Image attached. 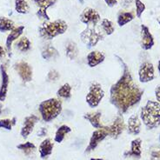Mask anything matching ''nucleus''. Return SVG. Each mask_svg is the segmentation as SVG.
Returning a JSON list of instances; mask_svg holds the SVG:
<instances>
[{
  "label": "nucleus",
  "instance_id": "nucleus-35",
  "mask_svg": "<svg viewBox=\"0 0 160 160\" xmlns=\"http://www.w3.org/2000/svg\"><path fill=\"white\" fill-rule=\"evenodd\" d=\"M37 16L40 19L45 20V21H49L50 20V18L46 12V10H43V9H39L37 12Z\"/></svg>",
  "mask_w": 160,
  "mask_h": 160
},
{
  "label": "nucleus",
  "instance_id": "nucleus-17",
  "mask_svg": "<svg viewBox=\"0 0 160 160\" xmlns=\"http://www.w3.org/2000/svg\"><path fill=\"white\" fill-rule=\"evenodd\" d=\"M102 112L100 110L97 111H93V112H88L86 114L84 115V119L90 122V124L96 129H100L103 127V125L101 124L100 122V118H101Z\"/></svg>",
  "mask_w": 160,
  "mask_h": 160
},
{
  "label": "nucleus",
  "instance_id": "nucleus-39",
  "mask_svg": "<svg viewBox=\"0 0 160 160\" xmlns=\"http://www.w3.org/2000/svg\"><path fill=\"white\" fill-rule=\"evenodd\" d=\"M152 157H153V159H160V150L152 152Z\"/></svg>",
  "mask_w": 160,
  "mask_h": 160
},
{
  "label": "nucleus",
  "instance_id": "nucleus-26",
  "mask_svg": "<svg viewBox=\"0 0 160 160\" xmlns=\"http://www.w3.org/2000/svg\"><path fill=\"white\" fill-rule=\"evenodd\" d=\"M58 97L64 99H70L71 98V86L69 84H63L57 91Z\"/></svg>",
  "mask_w": 160,
  "mask_h": 160
},
{
  "label": "nucleus",
  "instance_id": "nucleus-22",
  "mask_svg": "<svg viewBox=\"0 0 160 160\" xmlns=\"http://www.w3.org/2000/svg\"><path fill=\"white\" fill-rule=\"evenodd\" d=\"M141 144H142V141L140 139H136L132 140L131 145H130V150L129 152L125 153V155L140 158L141 151H142L141 150Z\"/></svg>",
  "mask_w": 160,
  "mask_h": 160
},
{
  "label": "nucleus",
  "instance_id": "nucleus-3",
  "mask_svg": "<svg viewBox=\"0 0 160 160\" xmlns=\"http://www.w3.org/2000/svg\"><path fill=\"white\" fill-rule=\"evenodd\" d=\"M68 29V25L65 21L58 19L44 23L39 27V33L40 37L47 40L53 39L54 38L64 34Z\"/></svg>",
  "mask_w": 160,
  "mask_h": 160
},
{
  "label": "nucleus",
  "instance_id": "nucleus-7",
  "mask_svg": "<svg viewBox=\"0 0 160 160\" xmlns=\"http://www.w3.org/2000/svg\"><path fill=\"white\" fill-rule=\"evenodd\" d=\"M109 134H108V130L106 129V127L103 126L102 128L95 130L92 133V136L90 138L89 145L87 146V148L85 150V152H90L91 150H95L100 142L104 139Z\"/></svg>",
  "mask_w": 160,
  "mask_h": 160
},
{
  "label": "nucleus",
  "instance_id": "nucleus-40",
  "mask_svg": "<svg viewBox=\"0 0 160 160\" xmlns=\"http://www.w3.org/2000/svg\"><path fill=\"white\" fill-rule=\"evenodd\" d=\"M4 54H5V52H4V48L0 45V59L4 56Z\"/></svg>",
  "mask_w": 160,
  "mask_h": 160
},
{
  "label": "nucleus",
  "instance_id": "nucleus-20",
  "mask_svg": "<svg viewBox=\"0 0 160 160\" xmlns=\"http://www.w3.org/2000/svg\"><path fill=\"white\" fill-rule=\"evenodd\" d=\"M24 30V26L21 25V26H19L18 28H15L14 30H12L10 31V33L8 35V37L6 39V44H5L8 51H10V48H11L12 43L16 39H18L20 36L22 35Z\"/></svg>",
  "mask_w": 160,
  "mask_h": 160
},
{
  "label": "nucleus",
  "instance_id": "nucleus-27",
  "mask_svg": "<svg viewBox=\"0 0 160 160\" xmlns=\"http://www.w3.org/2000/svg\"><path fill=\"white\" fill-rule=\"evenodd\" d=\"M15 10L20 14H26L29 12L30 6L26 0H15Z\"/></svg>",
  "mask_w": 160,
  "mask_h": 160
},
{
  "label": "nucleus",
  "instance_id": "nucleus-13",
  "mask_svg": "<svg viewBox=\"0 0 160 160\" xmlns=\"http://www.w3.org/2000/svg\"><path fill=\"white\" fill-rule=\"evenodd\" d=\"M39 119L35 115H30L29 117L25 118V119L24 121V125H23L21 131H20L22 138L26 139L30 135L34 129L36 123L39 122Z\"/></svg>",
  "mask_w": 160,
  "mask_h": 160
},
{
  "label": "nucleus",
  "instance_id": "nucleus-1",
  "mask_svg": "<svg viewBox=\"0 0 160 160\" xmlns=\"http://www.w3.org/2000/svg\"><path fill=\"white\" fill-rule=\"evenodd\" d=\"M116 58L123 67V73L119 79L110 87V102L120 114H124L141 101L144 90L134 82L127 64L121 58L118 56Z\"/></svg>",
  "mask_w": 160,
  "mask_h": 160
},
{
  "label": "nucleus",
  "instance_id": "nucleus-21",
  "mask_svg": "<svg viewBox=\"0 0 160 160\" xmlns=\"http://www.w3.org/2000/svg\"><path fill=\"white\" fill-rule=\"evenodd\" d=\"M65 54H66V57L70 60L77 59V57L79 56V48L75 42L70 41L67 43L65 46Z\"/></svg>",
  "mask_w": 160,
  "mask_h": 160
},
{
  "label": "nucleus",
  "instance_id": "nucleus-42",
  "mask_svg": "<svg viewBox=\"0 0 160 160\" xmlns=\"http://www.w3.org/2000/svg\"><path fill=\"white\" fill-rule=\"evenodd\" d=\"M158 69H159V72L160 75V60L159 61V63H158Z\"/></svg>",
  "mask_w": 160,
  "mask_h": 160
},
{
  "label": "nucleus",
  "instance_id": "nucleus-16",
  "mask_svg": "<svg viewBox=\"0 0 160 160\" xmlns=\"http://www.w3.org/2000/svg\"><path fill=\"white\" fill-rule=\"evenodd\" d=\"M41 55L44 60L51 61V60L57 59L59 57V52L53 45L48 44L43 47L42 51H41Z\"/></svg>",
  "mask_w": 160,
  "mask_h": 160
},
{
  "label": "nucleus",
  "instance_id": "nucleus-15",
  "mask_svg": "<svg viewBox=\"0 0 160 160\" xmlns=\"http://www.w3.org/2000/svg\"><path fill=\"white\" fill-rule=\"evenodd\" d=\"M0 70H1V76H2V84L0 87V102H3L6 99L10 79H9V76L7 74L6 69L4 65L0 67Z\"/></svg>",
  "mask_w": 160,
  "mask_h": 160
},
{
  "label": "nucleus",
  "instance_id": "nucleus-29",
  "mask_svg": "<svg viewBox=\"0 0 160 160\" xmlns=\"http://www.w3.org/2000/svg\"><path fill=\"white\" fill-rule=\"evenodd\" d=\"M17 48L22 51V52H26L28 50H30V42L26 37H23L21 38L18 43H17Z\"/></svg>",
  "mask_w": 160,
  "mask_h": 160
},
{
  "label": "nucleus",
  "instance_id": "nucleus-33",
  "mask_svg": "<svg viewBox=\"0 0 160 160\" xmlns=\"http://www.w3.org/2000/svg\"><path fill=\"white\" fill-rule=\"evenodd\" d=\"M59 78V73L56 70H50L48 73V75H47V79L49 81H52V82H56Z\"/></svg>",
  "mask_w": 160,
  "mask_h": 160
},
{
  "label": "nucleus",
  "instance_id": "nucleus-45",
  "mask_svg": "<svg viewBox=\"0 0 160 160\" xmlns=\"http://www.w3.org/2000/svg\"><path fill=\"white\" fill-rule=\"evenodd\" d=\"M2 113V105H0V114Z\"/></svg>",
  "mask_w": 160,
  "mask_h": 160
},
{
  "label": "nucleus",
  "instance_id": "nucleus-43",
  "mask_svg": "<svg viewBox=\"0 0 160 160\" xmlns=\"http://www.w3.org/2000/svg\"><path fill=\"white\" fill-rule=\"evenodd\" d=\"M79 1L81 4H84V0H79Z\"/></svg>",
  "mask_w": 160,
  "mask_h": 160
},
{
  "label": "nucleus",
  "instance_id": "nucleus-47",
  "mask_svg": "<svg viewBox=\"0 0 160 160\" xmlns=\"http://www.w3.org/2000/svg\"><path fill=\"white\" fill-rule=\"evenodd\" d=\"M159 141H160V137H159Z\"/></svg>",
  "mask_w": 160,
  "mask_h": 160
},
{
  "label": "nucleus",
  "instance_id": "nucleus-2",
  "mask_svg": "<svg viewBox=\"0 0 160 160\" xmlns=\"http://www.w3.org/2000/svg\"><path fill=\"white\" fill-rule=\"evenodd\" d=\"M141 119L150 130L159 127L160 125L159 103L149 100L141 110Z\"/></svg>",
  "mask_w": 160,
  "mask_h": 160
},
{
  "label": "nucleus",
  "instance_id": "nucleus-25",
  "mask_svg": "<svg viewBox=\"0 0 160 160\" xmlns=\"http://www.w3.org/2000/svg\"><path fill=\"white\" fill-rule=\"evenodd\" d=\"M134 19V15L131 12L128 11H122L118 16V24L119 26H124L128 24Z\"/></svg>",
  "mask_w": 160,
  "mask_h": 160
},
{
  "label": "nucleus",
  "instance_id": "nucleus-44",
  "mask_svg": "<svg viewBox=\"0 0 160 160\" xmlns=\"http://www.w3.org/2000/svg\"><path fill=\"white\" fill-rule=\"evenodd\" d=\"M90 160H103L101 159H90Z\"/></svg>",
  "mask_w": 160,
  "mask_h": 160
},
{
  "label": "nucleus",
  "instance_id": "nucleus-8",
  "mask_svg": "<svg viewBox=\"0 0 160 160\" xmlns=\"http://www.w3.org/2000/svg\"><path fill=\"white\" fill-rule=\"evenodd\" d=\"M154 66L150 62L143 63L139 70V78L141 83H148L154 79Z\"/></svg>",
  "mask_w": 160,
  "mask_h": 160
},
{
  "label": "nucleus",
  "instance_id": "nucleus-11",
  "mask_svg": "<svg viewBox=\"0 0 160 160\" xmlns=\"http://www.w3.org/2000/svg\"><path fill=\"white\" fill-rule=\"evenodd\" d=\"M106 129L108 130L109 136L113 139H118L125 129L124 119L121 116L117 117V119L114 120L112 124H110V126H107Z\"/></svg>",
  "mask_w": 160,
  "mask_h": 160
},
{
  "label": "nucleus",
  "instance_id": "nucleus-46",
  "mask_svg": "<svg viewBox=\"0 0 160 160\" xmlns=\"http://www.w3.org/2000/svg\"><path fill=\"white\" fill-rule=\"evenodd\" d=\"M158 21H159V24H160V18L158 19Z\"/></svg>",
  "mask_w": 160,
  "mask_h": 160
},
{
  "label": "nucleus",
  "instance_id": "nucleus-38",
  "mask_svg": "<svg viewBox=\"0 0 160 160\" xmlns=\"http://www.w3.org/2000/svg\"><path fill=\"white\" fill-rule=\"evenodd\" d=\"M46 134H47V130H46L45 128H41L40 131L38 133V136H39V137H44V136H45Z\"/></svg>",
  "mask_w": 160,
  "mask_h": 160
},
{
  "label": "nucleus",
  "instance_id": "nucleus-18",
  "mask_svg": "<svg viewBox=\"0 0 160 160\" xmlns=\"http://www.w3.org/2000/svg\"><path fill=\"white\" fill-rule=\"evenodd\" d=\"M53 146H54V144L51 142L50 139H46L44 140L39 146V154L41 159H45L49 156H50L52 153Z\"/></svg>",
  "mask_w": 160,
  "mask_h": 160
},
{
  "label": "nucleus",
  "instance_id": "nucleus-9",
  "mask_svg": "<svg viewBox=\"0 0 160 160\" xmlns=\"http://www.w3.org/2000/svg\"><path fill=\"white\" fill-rule=\"evenodd\" d=\"M80 20L87 25L96 26L100 21V15L97 10L92 8H85L80 15Z\"/></svg>",
  "mask_w": 160,
  "mask_h": 160
},
{
  "label": "nucleus",
  "instance_id": "nucleus-12",
  "mask_svg": "<svg viewBox=\"0 0 160 160\" xmlns=\"http://www.w3.org/2000/svg\"><path fill=\"white\" fill-rule=\"evenodd\" d=\"M154 45V39L150 32L149 28L142 24L141 25V47L145 50H150Z\"/></svg>",
  "mask_w": 160,
  "mask_h": 160
},
{
  "label": "nucleus",
  "instance_id": "nucleus-37",
  "mask_svg": "<svg viewBox=\"0 0 160 160\" xmlns=\"http://www.w3.org/2000/svg\"><path fill=\"white\" fill-rule=\"evenodd\" d=\"M104 2L106 3V4H107L108 6L112 7V6H114V5L117 4L118 0H104Z\"/></svg>",
  "mask_w": 160,
  "mask_h": 160
},
{
  "label": "nucleus",
  "instance_id": "nucleus-28",
  "mask_svg": "<svg viewBox=\"0 0 160 160\" xmlns=\"http://www.w3.org/2000/svg\"><path fill=\"white\" fill-rule=\"evenodd\" d=\"M101 27L103 30L104 31V33L106 35H111L114 30H115V27H114V24L113 23L110 21V20L107 19H104L101 21Z\"/></svg>",
  "mask_w": 160,
  "mask_h": 160
},
{
  "label": "nucleus",
  "instance_id": "nucleus-5",
  "mask_svg": "<svg viewBox=\"0 0 160 160\" xmlns=\"http://www.w3.org/2000/svg\"><path fill=\"white\" fill-rule=\"evenodd\" d=\"M104 97V90L101 84L98 82H92L90 84L88 93L86 95V103L90 108H96L99 105L102 99Z\"/></svg>",
  "mask_w": 160,
  "mask_h": 160
},
{
  "label": "nucleus",
  "instance_id": "nucleus-31",
  "mask_svg": "<svg viewBox=\"0 0 160 160\" xmlns=\"http://www.w3.org/2000/svg\"><path fill=\"white\" fill-rule=\"evenodd\" d=\"M17 148L19 149V150H23V151H24L26 154H29L32 150H35L36 146H35L34 144H32L30 142H26L24 144H19L17 146Z\"/></svg>",
  "mask_w": 160,
  "mask_h": 160
},
{
  "label": "nucleus",
  "instance_id": "nucleus-41",
  "mask_svg": "<svg viewBox=\"0 0 160 160\" xmlns=\"http://www.w3.org/2000/svg\"><path fill=\"white\" fill-rule=\"evenodd\" d=\"M11 122H12V124L15 125V124H16V118H13V119H11Z\"/></svg>",
  "mask_w": 160,
  "mask_h": 160
},
{
  "label": "nucleus",
  "instance_id": "nucleus-23",
  "mask_svg": "<svg viewBox=\"0 0 160 160\" xmlns=\"http://www.w3.org/2000/svg\"><path fill=\"white\" fill-rule=\"evenodd\" d=\"M71 131L70 127H69L68 125L66 124H63L61 125L59 128L58 129V130L56 131V134H55V138L54 140L55 142L57 143H62L63 140L64 139V137L67 133H69Z\"/></svg>",
  "mask_w": 160,
  "mask_h": 160
},
{
  "label": "nucleus",
  "instance_id": "nucleus-14",
  "mask_svg": "<svg viewBox=\"0 0 160 160\" xmlns=\"http://www.w3.org/2000/svg\"><path fill=\"white\" fill-rule=\"evenodd\" d=\"M87 64L90 68L96 67L97 65L100 64L101 63H103L105 59V56L103 52L99 51V50H93L89 52V54L87 55Z\"/></svg>",
  "mask_w": 160,
  "mask_h": 160
},
{
  "label": "nucleus",
  "instance_id": "nucleus-30",
  "mask_svg": "<svg viewBox=\"0 0 160 160\" xmlns=\"http://www.w3.org/2000/svg\"><path fill=\"white\" fill-rule=\"evenodd\" d=\"M36 5L39 7V9L47 10L49 7L52 6L58 0H32Z\"/></svg>",
  "mask_w": 160,
  "mask_h": 160
},
{
  "label": "nucleus",
  "instance_id": "nucleus-4",
  "mask_svg": "<svg viewBox=\"0 0 160 160\" xmlns=\"http://www.w3.org/2000/svg\"><path fill=\"white\" fill-rule=\"evenodd\" d=\"M62 108V102L59 99H49L40 103L39 110L42 119L45 122H50L59 116Z\"/></svg>",
  "mask_w": 160,
  "mask_h": 160
},
{
  "label": "nucleus",
  "instance_id": "nucleus-24",
  "mask_svg": "<svg viewBox=\"0 0 160 160\" xmlns=\"http://www.w3.org/2000/svg\"><path fill=\"white\" fill-rule=\"evenodd\" d=\"M15 29V24L12 20L9 19L4 17L0 18V31L5 32Z\"/></svg>",
  "mask_w": 160,
  "mask_h": 160
},
{
  "label": "nucleus",
  "instance_id": "nucleus-10",
  "mask_svg": "<svg viewBox=\"0 0 160 160\" xmlns=\"http://www.w3.org/2000/svg\"><path fill=\"white\" fill-rule=\"evenodd\" d=\"M15 70L18 71L21 79L24 83L30 82L32 80V68L28 63L24 61L19 62L15 64Z\"/></svg>",
  "mask_w": 160,
  "mask_h": 160
},
{
  "label": "nucleus",
  "instance_id": "nucleus-36",
  "mask_svg": "<svg viewBox=\"0 0 160 160\" xmlns=\"http://www.w3.org/2000/svg\"><path fill=\"white\" fill-rule=\"evenodd\" d=\"M155 96H156L157 101L160 104V84L157 86V88L155 90Z\"/></svg>",
  "mask_w": 160,
  "mask_h": 160
},
{
  "label": "nucleus",
  "instance_id": "nucleus-34",
  "mask_svg": "<svg viewBox=\"0 0 160 160\" xmlns=\"http://www.w3.org/2000/svg\"><path fill=\"white\" fill-rule=\"evenodd\" d=\"M12 122L10 119H1L0 120V128H4L6 130H10L12 128Z\"/></svg>",
  "mask_w": 160,
  "mask_h": 160
},
{
  "label": "nucleus",
  "instance_id": "nucleus-32",
  "mask_svg": "<svg viewBox=\"0 0 160 160\" xmlns=\"http://www.w3.org/2000/svg\"><path fill=\"white\" fill-rule=\"evenodd\" d=\"M136 14L137 17L140 19L143 12L145 10V4L141 1V0H136Z\"/></svg>",
  "mask_w": 160,
  "mask_h": 160
},
{
  "label": "nucleus",
  "instance_id": "nucleus-6",
  "mask_svg": "<svg viewBox=\"0 0 160 160\" xmlns=\"http://www.w3.org/2000/svg\"><path fill=\"white\" fill-rule=\"evenodd\" d=\"M104 36L103 33L96 30L95 26L92 27L90 25H88L85 30L80 33V39L88 49L96 46L100 40L104 39Z\"/></svg>",
  "mask_w": 160,
  "mask_h": 160
},
{
  "label": "nucleus",
  "instance_id": "nucleus-19",
  "mask_svg": "<svg viewBox=\"0 0 160 160\" xmlns=\"http://www.w3.org/2000/svg\"><path fill=\"white\" fill-rule=\"evenodd\" d=\"M141 122L138 115H131L128 119V131L132 135H138L140 132Z\"/></svg>",
  "mask_w": 160,
  "mask_h": 160
}]
</instances>
